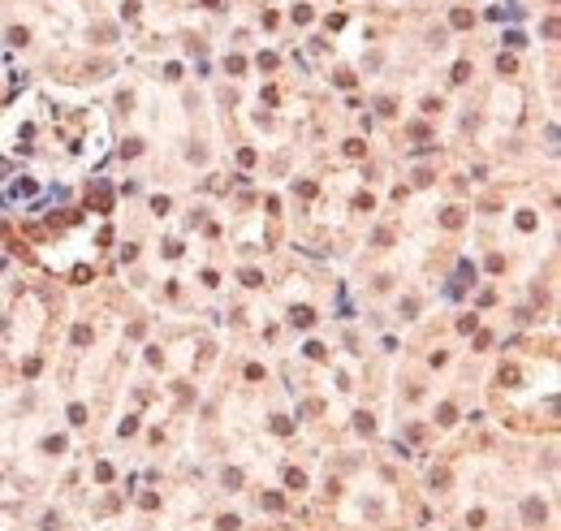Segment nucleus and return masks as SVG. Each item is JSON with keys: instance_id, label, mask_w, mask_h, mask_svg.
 Segmentation results:
<instances>
[{"instance_id": "f257e3e1", "label": "nucleus", "mask_w": 561, "mask_h": 531, "mask_svg": "<svg viewBox=\"0 0 561 531\" xmlns=\"http://www.w3.org/2000/svg\"><path fill=\"white\" fill-rule=\"evenodd\" d=\"M522 518H527V522H539V518H544V501H535V497H531L527 505H522Z\"/></svg>"}, {"instance_id": "f03ea898", "label": "nucleus", "mask_w": 561, "mask_h": 531, "mask_svg": "<svg viewBox=\"0 0 561 531\" xmlns=\"http://www.w3.org/2000/svg\"><path fill=\"white\" fill-rule=\"evenodd\" d=\"M290 320H294V324H302V328H307V324H311V320H315V315H311V307H298V311H294Z\"/></svg>"}, {"instance_id": "7ed1b4c3", "label": "nucleus", "mask_w": 561, "mask_h": 531, "mask_svg": "<svg viewBox=\"0 0 561 531\" xmlns=\"http://www.w3.org/2000/svg\"><path fill=\"white\" fill-rule=\"evenodd\" d=\"M86 341H91V328L78 324V328H74V346H86Z\"/></svg>"}, {"instance_id": "20e7f679", "label": "nucleus", "mask_w": 561, "mask_h": 531, "mask_svg": "<svg viewBox=\"0 0 561 531\" xmlns=\"http://www.w3.org/2000/svg\"><path fill=\"white\" fill-rule=\"evenodd\" d=\"M285 484H290V488H302V484H307V475H302V471H285Z\"/></svg>"}, {"instance_id": "39448f33", "label": "nucleus", "mask_w": 561, "mask_h": 531, "mask_svg": "<svg viewBox=\"0 0 561 531\" xmlns=\"http://www.w3.org/2000/svg\"><path fill=\"white\" fill-rule=\"evenodd\" d=\"M453 26H471V13H466V9H453Z\"/></svg>"}, {"instance_id": "423d86ee", "label": "nucleus", "mask_w": 561, "mask_h": 531, "mask_svg": "<svg viewBox=\"0 0 561 531\" xmlns=\"http://www.w3.org/2000/svg\"><path fill=\"white\" fill-rule=\"evenodd\" d=\"M43 449H48V454H61L65 441H61V436H52V441H43Z\"/></svg>"}, {"instance_id": "0eeeda50", "label": "nucleus", "mask_w": 561, "mask_h": 531, "mask_svg": "<svg viewBox=\"0 0 561 531\" xmlns=\"http://www.w3.org/2000/svg\"><path fill=\"white\" fill-rule=\"evenodd\" d=\"M69 419H74V423H86V406H69Z\"/></svg>"}, {"instance_id": "6e6552de", "label": "nucleus", "mask_w": 561, "mask_h": 531, "mask_svg": "<svg viewBox=\"0 0 561 531\" xmlns=\"http://www.w3.org/2000/svg\"><path fill=\"white\" fill-rule=\"evenodd\" d=\"M216 527H220V531H237V518H233V514H225V518L216 522Z\"/></svg>"}]
</instances>
